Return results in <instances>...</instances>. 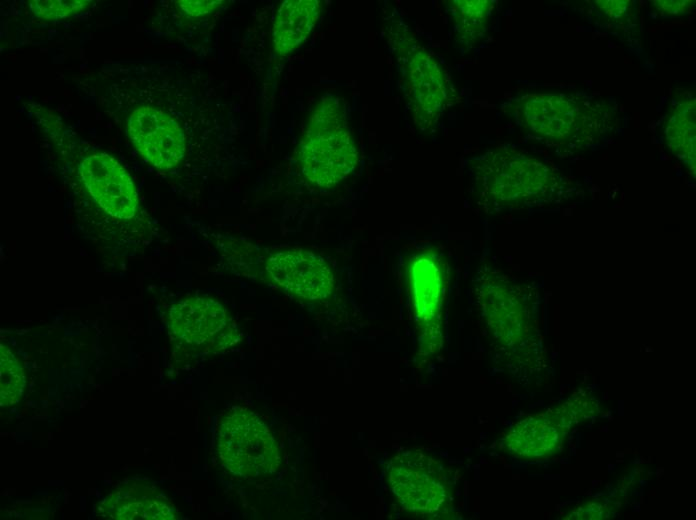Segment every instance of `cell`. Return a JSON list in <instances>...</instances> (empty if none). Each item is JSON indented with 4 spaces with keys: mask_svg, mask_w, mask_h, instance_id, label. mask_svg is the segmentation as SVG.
Returning <instances> with one entry per match:
<instances>
[{
    "mask_svg": "<svg viewBox=\"0 0 696 520\" xmlns=\"http://www.w3.org/2000/svg\"><path fill=\"white\" fill-rule=\"evenodd\" d=\"M405 286L418 344L417 356L428 361L444 343V308L448 266L433 246H420L403 260Z\"/></svg>",
    "mask_w": 696,
    "mask_h": 520,
    "instance_id": "obj_7",
    "label": "cell"
},
{
    "mask_svg": "<svg viewBox=\"0 0 696 520\" xmlns=\"http://www.w3.org/2000/svg\"><path fill=\"white\" fill-rule=\"evenodd\" d=\"M301 171L313 185L332 188L347 178L358 163V150L343 102L322 97L308 118L298 146Z\"/></svg>",
    "mask_w": 696,
    "mask_h": 520,
    "instance_id": "obj_5",
    "label": "cell"
},
{
    "mask_svg": "<svg viewBox=\"0 0 696 520\" xmlns=\"http://www.w3.org/2000/svg\"><path fill=\"white\" fill-rule=\"evenodd\" d=\"M25 374L16 355L3 343L0 348L1 405L16 404L24 391Z\"/></svg>",
    "mask_w": 696,
    "mask_h": 520,
    "instance_id": "obj_18",
    "label": "cell"
},
{
    "mask_svg": "<svg viewBox=\"0 0 696 520\" xmlns=\"http://www.w3.org/2000/svg\"><path fill=\"white\" fill-rule=\"evenodd\" d=\"M177 7L181 12L190 17H198L216 11L223 3L220 0H184L177 1Z\"/></svg>",
    "mask_w": 696,
    "mask_h": 520,
    "instance_id": "obj_22",
    "label": "cell"
},
{
    "mask_svg": "<svg viewBox=\"0 0 696 520\" xmlns=\"http://www.w3.org/2000/svg\"><path fill=\"white\" fill-rule=\"evenodd\" d=\"M321 7L318 0H286L280 5L273 25V47L278 55L289 54L306 40Z\"/></svg>",
    "mask_w": 696,
    "mask_h": 520,
    "instance_id": "obj_15",
    "label": "cell"
},
{
    "mask_svg": "<svg viewBox=\"0 0 696 520\" xmlns=\"http://www.w3.org/2000/svg\"><path fill=\"white\" fill-rule=\"evenodd\" d=\"M454 41L468 50L488 31L494 4L490 0H451L446 2Z\"/></svg>",
    "mask_w": 696,
    "mask_h": 520,
    "instance_id": "obj_17",
    "label": "cell"
},
{
    "mask_svg": "<svg viewBox=\"0 0 696 520\" xmlns=\"http://www.w3.org/2000/svg\"><path fill=\"white\" fill-rule=\"evenodd\" d=\"M92 1L86 0H62V1H30L32 13L43 19H60L69 17L91 6Z\"/></svg>",
    "mask_w": 696,
    "mask_h": 520,
    "instance_id": "obj_20",
    "label": "cell"
},
{
    "mask_svg": "<svg viewBox=\"0 0 696 520\" xmlns=\"http://www.w3.org/2000/svg\"><path fill=\"white\" fill-rule=\"evenodd\" d=\"M506 111L523 130L572 149L600 140L615 121L608 102L581 93L526 94L512 100Z\"/></svg>",
    "mask_w": 696,
    "mask_h": 520,
    "instance_id": "obj_3",
    "label": "cell"
},
{
    "mask_svg": "<svg viewBox=\"0 0 696 520\" xmlns=\"http://www.w3.org/2000/svg\"><path fill=\"white\" fill-rule=\"evenodd\" d=\"M473 295L480 323L494 357L510 372H534L542 346L537 291L483 258L477 266Z\"/></svg>",
    "mask_w": 696,
    "mask_h": 520,
    "instance_id": "obj_1",
    "label": "cell"
},
{
    "mask_svg": "<svg viewBox=\"0 0 696 520\" xmlns=\"http://www.w3.org/2000/svg\"><path fill=\"white\" fill-rule=\"evenodd\" d=\"M110 519H176L174 506L160 492L144 485L122 488L104 499L98 507Z\"/></svg>",
    "mask_w": 696,
    "mask_h": 520,
    "instance_id": "obj_14",
    "label": "cell"
},
{
    "mask_svg": "<svg viewBox=\"0 0 696 520\" xmlns=\"http://www.w3.org/2000/svg\"><path fill=\"white\" fill-rule=\"evenodd\" d=\"M386 29L413 123L420 131H432L455 99L446 71L399 15H391Z\"/></svg>",
    "mask_w": 696,
    "mask_h": 520,
    "instance_id": "obj_4",
    "label": "cell"
},
{
    "mask_svg": "<svg viewBox=\"0 0 696 520\" xmlns=\"http://www.w3.org/2000/svg\"><path fill=\"white\" fill-rule=\"evenodd\" d=\"M695 1L691 0H661L653 1L655 10L665 16H681L691 11Z\"/></svg>",
    "mask_w": 696,
    "mask_h": 520,
    "instance_id": "obj_23",
    "label": "cell"
},
{
    "mask_svg": "<svg viewBox=\"0 0 696 520\" xmlns=\"http://www.w3.org/2000/svg\"><path fill=\"white\" fill-rule=\"evenodd\" d=\"M265 271L277 287L302 300H325L334 290L331 265L320 255L305 249L272 253L265 262Z\"/></svg>",
    "mask_w": 696,
    "mask_h": 520,
    "instance_id": "obj_10",
    "label": "cell"
},
{
    "mask_svg": "<svg viewBox=\"0 0 696 520\" xmlns=\"http://www.w3.org/2000/svg\"><path fill=\"white\" fill-rule=\"evenodd\" d=\"M217 451L222 464L244 478L272 474L280 465L279 449L268 426L244 408H234L221 419Z\"/></svg>",
    "mask_w": 696,
    "mask_h": 520,
    "instance_id": "obj_8",
    "label": "cell"
},
{
    "mask_svg": "<svg viewBox=\"0 0 696 520\" xmlns=\"http://www.w3.org/2000/svg\"><path fill=\"white\" fill-rule=\"evenodd\" d=\"M596 17L610 23L612 26L622 27L629 25L634 19V5L632 1H594Z\"/></svg>",
    "mask_w": 696,
    "mask_h": 520,
    "instance_id": "obj_21",
    "label": "cell"
},
{
    "mask_svg": "<svg viewBox=\"0 0 696 520\" xmlns=\"http://www.w3.org/2000/svg\"><path fill=\"white\" fill-rule=\"evenodd\" d=\"M467 171L475 197L489 211L555 203L569 188L548 162L515 148H496L472 158Z\"/></svg>",
    "mask_w": 696,
    "mask_h": 520,
    "instance_id": "obj_2",
    "label": "cell"
},
{
    "mask_svg": "<svg viewBox=\"0 0 696 520\" xmlns=\"http://www.w3.org/2000/svg\"><path fill=\"white\" fill-rule=\"evenodd\" d=\"M171 339L190 352L221 351L238 341L226 308L206 296H190L174 303L168 313Z\"/></svg>",
    "mask_w": 696,
    "mask_h": 520,
    "instance_id": "obj_9",
    "label": "cell"
},
{
    "mask_svg": "<svg viewBox=\"0 0 696 520\" xmlns=\"http://www.w3.org/2000/svg\"><path fill=\"white\" fill-rule=\"evenodd\" d=\"M598 405L590 398L577 397L546 411V415L565 432L594 416Z\"/></svg>",
    "mask_w": 696,
    "mask_h": 520,
    "instance_id": "obj_19",
    "label": "cell"
},
{
    "mask_svg": "<svg viewBox=\"0 0 696 520\" xmlns=\"http://www.w3.org/2000/svg\"><path fill=\"white\" fill-rule=\"evenodd\" d=\"M386 483L398 506L408 515L440 519L452 510L454 473L422 450L397 451L388 461Z\"/></svg>",
    "mask_w": 696,
    "mask_h": 520,
    "instance_id": "obj_6",
    "label": "cell"
},
{
    "mask_svg": "<svg viewBox=\"0 0 696 520\" xmlns=\"http://www.w3.org/2000/svg\"><path fill=\"white\" fill-rule=\"evenodd\" d=\"M664 138L668 149L695 172V96L691 92L672 101L664 122Z\"/></svg>",
    "mask_w": 696,
    "mask_h": 520,
    "instance_id": "obj_16",
    "label": "cell"
},
{
    "mask_svg": "<svg viewBox=\"0 0 696 520\" xmlns=\"http://www.w3.org/2000/svg\"><path fill=\"white\" fill-rule=\"evenodd\" d=\"M130 140L141 156L160 170L179 164L185 155V136L177 121L163 111L140 107L128 118Z\"/></svg>",
    "mask_w": 696,
    "mask_h": 520,
    "instance_id": "obj_11",
    "label": "cell"
},
{
    "mask_svg": "<svg viewBox=\"0 0 696 520\" xmlns=\"http://www.w3.org/2000/svg\"><path fill=\"white\" fill-rule=\"evenodd\" d=\"M81 179L108 214L119 219L132 218L138 209L134 183L124 167L105 153H93L79 164Z\"/></svg>",
    "mask_w": 696,
    "mask_h": 520,
    "instance_id": "obj_12",
    "label": "cell"
},
{
    "mask_svg": "<svg viewBox=\"0 0 696 520\" xmlns=\"http://www.w3.org/2000/svg\"><path fill=\"white\" fill-rule=\"evenodd\" d=\"M565 433L545 412L528 415L511 426L503 446L521 459H544L560 452Z\"/></svg>",
    "mask_w": 696,
    "mask_h": 520,
    "instance_id": "obj_13",
    "label": "cell"
}]
</instances>
